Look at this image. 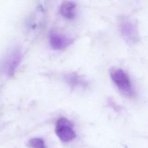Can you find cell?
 I'll return each mask as SVG.
<instances>
[{"mask_svg": "<svg viewBox=\"0 0 148 148\" xmlns=\"http://www.w3.org/2000/svg\"><path fill=\"white\" fill-rule=\"evenodd\" d=\"M110 76L113 82L123 95L128 98H134L136 96L130 77L122 69H112Z\"/></svg>", "mask_w": 148, "mask_h": 148, "instance_id": "6da1fadb", "label": "cell"}, {"mask_svg": "<svg viewBox=\"0 0 148 148\" xmlns=\"http://www.w3.org/2000/svg\"><path fill=\"white\" fill-rule=\"evenodd\" d=\"M119 29L121 36L129 44H135L138 41L137 27L132 19L126 17L121 18L119 23Z\"/></svg>", "mask_w": 148, "mask_h": 148, "instance_id": "7a4b0ae2", "label": "cell"}, {"mask_svg": "<svg viewBox=\"0 0 148 148\" xmlns=\"http://www.w3.org/2000/svg\"><path fill=\"white\" fill-rule=\"evenodd\" d=\"M56 133L59 139L64 142L72 140L76 137L72 123L66 118L59 119L56 123Z\"/></svg>", "mask_w": 148, "mask_h": 148, "instance_id": "3957f363", "label": "cell"}, {"mask_svg": "<svg viewBox=\"0 0 148 148\" xmlns=\"http://www.w3.org/2000/svg\"><path fill=\"white\" fill-rule=\"evenodd\" d=\"M49 38L50 46L54 50L63 49L73 42L71 38L56 31H51L49 33Z\"/></svg>", "mask_w": 148, "mask_h": 148, "instance_id": "277c9868", "label": "cell"}, {"mask_svg": "<svg viewBox=\"0 0 148 148\" xmlns=\"http://www.w3.org/2000/svg\"><path fill=\"white\" fill-rule=\"evenodd\" d=\"M76 3L73 1H64L60 6V13L67 19H73L76 16Z\"/></svg>", "mask_w": 148, "mask_h": 148, "instance_id": "5b68a950", "label": "cell"}, {"mask_svg": "<svg viewBox=\"0 0 148 148\" xmlns=\"http://www.w3.org/2000/svg\"><path fill=\"white\" fill-rule=\"evenodd\" d=\"M20 60V54L19 53H14L12 56L10 58L9 61L6 64V71L8 75H12L14 71H15L16 68L18 65Z\"/></svg>", "mask_w": 148, "mask_h": 148, "instance_id": "8992f818", "label": "cell"}, {"mask_svg": "<svg viewBox=\"0 0 148 148\" xmlns=\"http://www.w3.org/2000/svg\"><path fill=\"white\" fill-rule=\"evenodd\" d=\"M29 144L32 148H46L43 140L40 138H32L29 141Z\"/></svg>", "mask_w": 148, "mask_h": 148, "instance_id": "52a82bcc", "label": "cell"}]
</instances>
